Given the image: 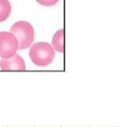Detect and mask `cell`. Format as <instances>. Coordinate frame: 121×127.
<instances>
[{"instance_id": "cell-1", "label": "cell", "mask_w": 121, "mask_h": 127, "mask_svg": "<svg viewBox=\"0 0 121 127\" xmlns=\"http://www.w3.org/2000/svg\"><path fill=\"white\" fill-rule=\"evenodd\" d=\"M29 56L31 61L36 65L45 67L49 65L54 61L55 51L49 43L39 42L31 46Z\"/></svg>"}, {"instance_id": "cell-2", "label": "cell", "mask_w": 121, "mask_h": 127, "mask_svg": "<svg viewBox=\"0 0 121 127\" xmlns=\"http://www.w3.org/2000/svg\"><path fill=\"white\" fill-rule=\"evenodd\" d=\"M11 33L16 37L19 42V50L28 48L34 39V30L33 26L25 21L16 22L10 28Z\"/></svg>"}, {"instance_id": "cell-3", "label": "cell", "mask_w": 121, "mask_h": 127, "mask_svg": "<svg viewBox=\"0 0 121 127\" xmlns=\"http://www.w3.org/2000/svg\"><path fill=\"white\" fill-rule=\"evenodd\" d=\"M18 49L19 42L12 33L0 32V57L10 58L15 55Z\"/></svg>"}, {"instance_id": "cell-4", "label": "cell", "mask_w": 121, "mask_h": 127, "mask_svg": "<svg viewBox=\"0 0 121 127\" xmlns=\"http://www.w3.org/2000/svg\"><path fill=\"white\" fill-rule=\"evenodd\" d=\"M0 67L2 70H25L26 64L19 54L0 61Z\"/></svg>"}, {"instance_id": "cell-5", "label": "cell", "mask_w": 121, "mask_h": 127, "mask_svg": "<svg viewBox=\"0 0 121 127\" xmlns=\"http://www.w3.org/2000/svg\"><path fill=\"white\" fill-rule=\"evenodd\" d=\"M52 46L54 49L58 52L64 51V31L60 29L56 32L52 39Z\"/></svg>"}, {"instance_id": "cell-6", "label": "cell", "mask_w": 121, "mask_h": 127, "mask_svg": "<svg viewBox=\"0 0 121 127\" xmlns=\"http://www.w3.org/2000/svg\"><path fill=\"white\" fill-rule=\"evenodd\" d=\"M11 11V6L9 0H0V22L7 19Z\"/></svg>"}, {"instance_id": "cell-7", "label": "cell", "mask_w": 121, "mask_h": 127, "mask_svg": "<svg viewBox=\"0 0 121 127\" xmlns=\"http://www.w3.org/2000/svg\"><path fill=\"white\" fill-rule=\"evenodd\" d=\"M59 0H36V1L43 6H51L56 4Z\"/></svg>"}]
</instances>
